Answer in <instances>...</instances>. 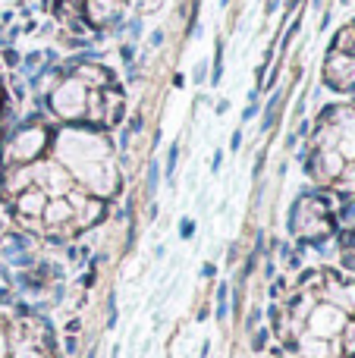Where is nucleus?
Segmentation results:
<instances>
[{"label": "nucleus", "mask_w": 355, "mask_h": 358, "mask_svg": "<svg viewBox=\"0 0 355 358\" xmlns=\"http://www.w3.org/2000/svg\"><path fill=\"white\" fill-rule=\"evenodd\" d=\"M50 113H54L60 123H73V120H85V101H88V88L82 85L73 76H63L54 85V92L48 94Z\"/></svg>", "instance_id": "nucleus-4"}, {"label": "nucleus", "mask_w": 355, "mask_h": 358, "mask_svg": "<svg viewBox=\"0 0 355 358\" xmlns=\"http://www.w3.org/2000/svg\"><path fill=\"white\" fill-rule=\"evenodd\" d=\"M10 358H44V352L38 346H29V343H25V346H16L10 352Z\"/></svg>", "instance_id": "nucleus-14"}, {"label": "nucleus", "mask_w": 355, "mask_h": 358, "mask_svg": "<svg viewBox=\"0 0 355 358\" xmlns=\"http://www.w3.org/2000/svg\"><path fill=\"white\" fill-rule=\"evenodd\" d=\"M126 117V94L119 88H104V129H117Z\"/></svg>", "instance_id": "nucleus-11"}, {"label": "nucleus", "mask_w": 355, "mask_h": 358, "mask_svg": "<svg viewBox=\"0 0 355 358\" xmlns=\"http://www.w3.org/2000/svg\"><path fill=\"white\" fill-rule=\"evenodd\" d=\"M324 82L333 92H355V57L331 50L324 60Z\"/></svg>", "instance_id": "nucleus-6"}, {"label": "nucleus", "mask_w": 355, "mask_h": 358, "mask_svg": "<svg viewBox=\"0 0 355 358\" xmlns=\"http://www.w3.org/2000/svg\"><path fill=\"white\" fill-rule=\"evenodd\" d=\"M44 204H48V195H44V189H38V185H31V189L19 192V195L13 198V210H16V220H41Z\"/></svg>", "instance_id": "nucleus-9"}, {"label": "nucleus", "mask_w": 355, "mask_h": 358, "mask_svg": "<svg viewBox=\"0 0 355 358\" xmlns=\"http://www.w3.org/2000/svg\"><path fill=\"white\" fill-rule=\"evenodd\" d=\"M35 185V173H31V164H16V167H3V176H0V198H16L19 192L31 189Z\"/></svg>", "instance_id": "nucleus-8"}, {"label": "nucleus", "mask_w": 355, "mask_h": 358, "mask_svg": "<svg viewBox=\"0 0 355 358\" xmlns=\"http://www.w3.org/2000/svg\"><path fill=\"white\" fill-rule=\"evenodd\" d=\"M176 157H180V142H176L173 148H170V161H167V170H170V173L176 170Z\"/></svg>", "instance_id": "nucleus-16"}, {"label": "nucleus", "mask_w": 355, "mask_h": 358, "mask_svg": "<svg viewBox=\"0 0 355 358\" xmlns=\"http://www.w3.org/2000/svg\"><path fill=\"white\" fill-rule=\"evenodd\" d=\"M54 142V161L75 167V164H92V161H110L113 145L107 136L94 129H75V126H63V129L50 132Z\"/></svg>", "instance_id": "nucleus-1"}, {"label": "nucleus", "mask_w": 355, "mask_h": 358, "mask_svg": "<svg viewBox=\"0 0 355 358\" xmlns=\"http://www.w3.org/2000/svg\"><path fill=\"white\" fill-rule=\"evenodd\" d=\"M340 245H343V248H340V255H343V264L349 267V271H355V223L343 233Z\"/></svg>", "instance_id": "nucleus-13"}, {"label": "nucleus", "mask_w": 355, "mask_h": 358, "mask_svg": "<svg viewBox=\"0 0 355 358\" xmlns=\"http://www.w3.org/2000/svg\"><path fill=\"white\" fill-rule=\"evenodd\" d=\"M104 214H107V201H104V198H92V195H88V201L75 210L73 227L75 229H88V227H94V223L104 220Z\"/></svg>", "instance_id": "nucleus-12"}, {"label": "nucleus", "mask_w": 355, "mask_h": 358, "mask_svg": "<svg viewBox=\"0 0 355 358\" xmlns=\"http://www.w3.org/2000/svg\"><path fill=\"white\" fill-rule=\"evenodd\" d=\"M349 321H355V315H349V311H343L340 305H333V302H327V299L318 296L314 308L308 311L305 324H302V334L314 336V340L337 343L340 346V336H343V330L349 327ZM340 352H343V349H340Z\"/></svg>", "instance_id": "nucleus-2"}, {"label": "nucleus", "mask_w": 355, "mask_h": 358, "mask_svg": "<svg viewBox=\"0 0 355 358\" xmlns=\"http://www.w3.org/2000/svg\"><path fill=\"white\" fill-rule=\"evenodd\" d=\"M50 145V129L44 123H25L16 129V136L10 138L3 151V167L10 164H38V157L44 155V148Z\"/></svg>", "instance_id": "nucleus-3"}, {"label": "nucleus", "mask_w": 355, "mask_h": 358, "mask_svg": "<svg viewBox=\"0 0 355 358\" xmlns=\"http://www.w3.org/2000/svg\"><path fill=\"white\" fill-rule=\"evenodd\" d=\"M73 79H79L82 85L92 92V88H107L113 85V73L107 66H98V63H75L73 66Z\"/></svg>", "instance_id": "nucleus-10"}, {"label": "nucleus", "mask_w": 355, "mask_h": 358, "mask_svg": "<svg viewBox=\"0 0 355 358\" xmlns=\"http://www.w3.org/2000/svg\"><path fill=\"white\" fill-rule=\"evenodd\" d=\"M123 13H126V0H85V3H82V16H85L94 29L119 22Z\"/></svg>", "instance_id": "nucleus-7"}, {"label": "nucleus", "mask_w": 355, "mask_h": 358, "mask_svg": "<svg viewBox=\"0 0 355 358\" xmlns=\"http://www.w3.org/2000/svg\"><path fill=\"white\" fill-rule=\"evenodd\" d=\"M239 145H242V132H236V136H233V142H230V151H236Z\"/></svg>", "instance_id": "nucleus-19"}, {"label": "nucleus", "mask_w": 355, "mask_h": 358, "mask_svg": "<svg viewBox=\"0 0 355 358\" xmlns=\"http://www.w3.org/2000/svg\"><path fill=\"white\" fill-rule=\"evenodd\" d=\"M192 220H182V236H192Z\"/></svg>", "instance_id": "nucleus-20"}, {"label": "nucleus", "mask_w": 355, "mask_h": 358, "mask_svg": "<svg viewBox=\"0 0 355 358\" xmlns=\"http://www.w3.org/2000/svg\"><path fill=\"white\" fill-rule=\"evenodd\" d=\"M264 343H268V330H258V334H255V340H252V346H255V352H261V349H264Z\"/></svg>", "instance_id": "nucleus-15"}, {"label": "nucleus", "mask_w": 355, "mask_h": 358, "mask_svg": "<svg viewBox=\"0 0 355 358\" xmlns=\"http://www.w3.org/2000/svg\"><path fill=\"white\" fill-rule=\"evenodd\" d=\"M151 44H154V48L157 44H164V31H154V35H151Z\"/></svg>", "instance_id": "nucleus-21"}, {"label": "nucleus", "mask_w": 355, "mask_h": 358, "mask_svg": "<svg viewBox=\"0 0 355 358\" xmlns=\"http://www.w3.org/2000/svg\"><path fill=\"white\" fill-rule=\"evenodd\" d=\"M31 173H35V185L44 189L48 198H63L73 189V176L63 170V164L57 161H44V164H31Z\"/></svg>", "instance_id": "nucleus-5"}, {"label": "nucleus", "mask_w": 355, "mask_h": 358, "mask_svg": "<svg viewBox=\"0 0 355 358\" xmlns=\"http://www.w3.org/2000/svg\"><path fill=\"white\" fill-rule=\"evenodd\" d=\"M3 60L10 63V66H16V63H19V54H16V50H3Z\"/></svg>", "instance_id": "nucleus-17"}, {"label": "nucleus", "mask_w": 355, "mask_h": 358, "mask_svg": "<svg viewBox=\"0 0 355 358\" xmlns=\"http://www.w3.org/2000/svg\"><path fill=\"white\" fill-rule=\"evenodd\" d=\"M132 57H136V48H132V44H126V48H123V60H132Z\"/></svg>", "instance_id": "nucleus-18"}]
</instances>
